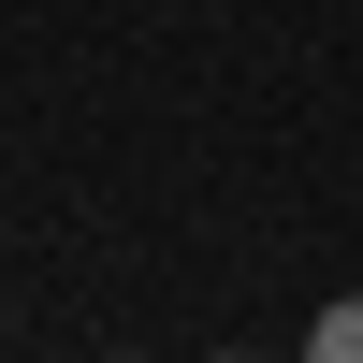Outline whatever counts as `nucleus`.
I'll return each mask as SVG.
<instances>
[{
	"label": "nucleus",
	"instance_id": "f257e3e1",
	"mask_svg": "<svg viewBox=\"0 0 363 363\" xmlns=\"http://www.w3.org/2000/svg\"><path fill=\"white\" fill-rule=\"evenodd\" d=\"M306 349H320V363H363V306H320V320H306Z\"/></svg>",
	"mask_w": 363,
	"mask_h": 363
}]
</instances>
